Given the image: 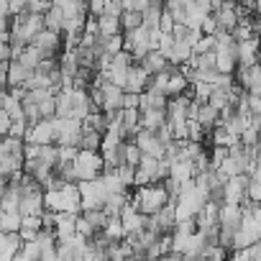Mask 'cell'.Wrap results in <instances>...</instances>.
I'll return each mask as SVG.
<instances>
[{"label":"cell","instance_id":"obj_1","mask_svg":"<svg viewBox=\"0 0 261 261\" xmlns=\"http://www.w3.org/2000/svg\"><path fill=\"white\" fill-rule=\"evenodd\" d=\"M128 202L139 215L149 218V215H156L169 202V195L162 185H149V187H136V192L128 197Z\"/></svg>","mask_w":261,"mask_h":261},{"label":"cell","instance_id":"obj_2","mask_svg":"<svg viewBox=\"0 0 261 261\" xmlns=\"http://www.w3.org/2000/svg\"><path fill=\"white\" fill-rule=\"evenodd\" d=\"M44 202V210L46 213H72V215H80L82 213V202H80V190L77 185H67L64 190L59 192H44L41 197Z\"/></svg>","mask_w":261,"mask_h":261},{"label":"cell","instance_id":"obj_3","mask_svg":"<svg viewBox=\"0 0 261 261\" xmlns=\"http://www.w3.org/2000/svg\"><path fill=\"white\" fill-rule=\"evenodd\" d=\"M72 169H74V182L80 185V182L97 179L102 174L105 164H102V156L100 154H95V151H80L77 159H74V164H72Z\"/></svg>","mask_w":261,"mask_h":261},{"label":"cell","instance_id":"obj_4","mask_svg":"<svg viewBox=\"0 0 261 261\" xmlns=\"http://www.w3.org/2000/svg\"><path fill=\"white\" fill-rule=\"evenodd\" d=\"M77 190H80L82 210H102L105 200L110 197V192H108L102 177H97V179H92V182H80Z\"/></svg>","mask_w":261,"mask_h":261},{"label":"cell","instance_id":"obj_5","mask_svg":"<svg viewBox=\"0 0 261 261\" xmlns=\"http://www.w3.org/2000/svg\"><path fill=\"white\" fill-rule=\"evenodd\" d=\"M82 125L77 120H59L54 118V146H74L80 144Z\"/></svg>","mask_w":261,"mask_h":261},{"label":"cell","instance_id":"obj_6","mask_svg":"<svg viewBox=\"0 0 261 261\" xmlns=\"http://www.w3.org/2000/svg\"><path fill=\"white\" fill-rule=\"evenodd\" d=\"M246 185H248V174H238V177L225 179V185H223V205H233V207L248 205Z\"/></svg>","mask_w":261,"mask_h":261},{"label":"cell","instance_id":"obj_7","mask_svg":"<svg viewBox=\"0 0 261 261\" xmlns=\"http://www.w3.org/2000/svg\"><path fill=\"white\" fill-rule=\"evenodd\" d=\"M190 102H192L190 90H187L185 95L169 97L167 105H164V118H167V123H169V125H179V123H185V120H187V108H190Z\"/></svg>","mask_w":261,"mask_h":261},{"label":"cell","instance_id":"obj_8","mask_svg":"<svg viewBox=\"0 0 261 261\" xmlns=\"http://www.w3.org/2000/svg\"><path fill=\"white\" fill-rule=\"evenodd\" d=\"M23 144H34V146H54V118L31 125V128L26 130V136H23Z\"/></svg>","mask_w":261,"mask_h":261},{"label":"cell","instance_id":"obj_9","mask_svg":"<svg viewBox=\"0 0 261 261\" xmlns=\"http://www.w3.org/2000/svg\"><path fill=\"white\" fill-rule=\"evenodd\" d=\"M31 46H36L44 57H59L62 54V34H54V31H46L41 29L34 39H31Z\"/></svg>","mask_w":261,"mask_h":261},{"label":"cell","instance_id":"obj_10","mask_svg":"<svg viewBox=\"0 0 261 261\" xmlns=\"http://www.w3.org/2000/svg\"><path fill=\"white\" fill-rule=\"evenodd\" d=\"M256 62H258V36L236 44V67L248 69V67H253Z\"/></svg>","mask_w":261,"mask_h":261},{"label":"cell","instance_id":"obj_11","mask_svg":"<svg viewBox=\"0 0 261 261\" xmlns=\"http://www.w3.org/2000/svg\"><path fill=\"white\" fill-rule=\"evenodd\" d=\"M241 207H233V205H223L218 210V233H225V236H233L241 225Z\"/></svg>","mask_w":261,"mask_h":261},{"label":"cell","instance_id":"obj_12","mask_svg":"<svg viewBox=\"0 0 261 261\" xmlns=\"http://www.w3.org/2000/svg\"><path fill=\"white\" fill-rule=\"evenodd\" d=\"M149 85V74L139 67V64H130L128 67V74H125V82H123V92L128 95H141Z\"/></svg>","mask_w":261,"mask_h":261},{"label":"cell","instance_id":"obj_13","mask_svg":"<svg viewBox=\"0 0 261 261\" xmlns=\"http://www.w3.org/2000/svg\"><path fill=\"white\" fill-rule=\"evenodd\" d=\"M134 144H136V149L141 151V156L164 159V149L159 146V141L154 139V134H149V130H139V134L134 136Z\"/></svg>","mask_w":261,"mask_h":261},{"label":"cell","instance_id":"obj_14","mask_svg":"<svg viewBox=\"0 0 261 261\" xmlns=\"http://www.w3.org/2000/svg\"><path fill=\"white\" fill-rule=\"evenodd\" d=\"M233 6H236L233 0H223V3H220V11L213 13V21H215L218 31L230 34V31L238 26V18H236V13H233Z\"/></svg>","mask_w":261,"mask_h":261},{"label":"cell","instance_id":"obj_15","mask_svg":"<svg viewBox=\"0 0 261 261\" xmlns=\"http://www.w3.org/2000/svg\"><path fill=\"white\" fill-rule=\"evenodd\" d=\"M118 220H120V225H123V233L128 236V233H139V230H144V215H139L134 207H130V202H125L123 205V210H120V215H118Z\"/></svg>","mask_w":261,"mask_h":261},{"label":"cell","instance_id":"obj_16","mask_svg":"<svg viewBox=\"0 0 261 261\" xmlns=\"http://www.w3.org/2000/svg\"><path fill=\"white\" fill-rule=\"evenodd\" d=\"M100 92H102V113L105 110H120V100H123V90L120 87H115L110 82H102Z\"/></svg>","mask_w":261,"mask_h":261},{"label":"cell","instance_id":"obj_17","mask_svg":"<svg viewBox=\"0 0 261 261\" xmlns=\"http://www.w3.org/2000/svg\"><path fill=\"white\" fill-rule=\"evenodd\" d=\"M139 67L149 74V77H154V74H159V72H164L167 67H169V62L159 54V51H149L141 62H139Z\"/></svg>","mask_w":261,"mask_h":261},{"label":"cell","instance_id":"obj_18","mask_svg":"<svg viewBox=\"0 0 261 261\" xmlns=\"http://www.w3.org/2000/svg\"><path fill=\"white\" fill-rule=\"evenodd\" d=\"M167 105V97L159 95V92H151V90H144L139 95V113L141 110H164Z\"/></svg>","mask_w":261,"mask_h":261},{"label":"cell","instance_id":"obj_19","mask_svg":"<svg viewBox=\"0 0 261 261\" xmlns=\"http://www.w3.org/2000/svg\"><path fill=\"white\" fill-rule=\"evenodd\" d=\"M44 195H31V197H21V205H18V215L21 218H29V215H41L44 213V202H41Z\"/></svg>","mask_w":261,"mask_h":261},{"label":"cell","instance_id":"obj_20","mask_svg":"<svg viewBox=\"0 0 261 261\" xmlns=\"http://www.w3.org/2000/svg\"><path fill=\"white\" fill-rule=\"evenodd\" d=\"M41 59H46V57H44V54H41V51H39L36 46H31V44H29V46H26V49L21 51V57H18L16 62H18V64L23 67V69L34 72V69L39 67V62H41Z\"/></svg>","mask_w":261,"mask_h":261},{"label":"cell","instance_id":"obj_21","mask_svg":"<svg viewBox=\"0 0 261 261\" xmlns=\"http://www.w3.org/2000/svg\"><path fill=\"white\" fill-rule=\"evenodd\" d=\"M29 69H23L18 62H8V74H6V87H21L29 80Z\"/></svg>","mask_w":261,"mask_h":261},{"label":"cell","instance_id":"obj_22","mask_svg":"<svg viewBox=\"0 0 261 261\" xmlns=\"http://www.w3.org/2000/svg\"><path fill=\"white\" fill-rule=\"evenodd\" d=\"M162 123H167L164 110H141V130H149V134H154Z\"/></svg>","mask_w":261,"mask_h":261},{"label":"cell","instance_id":"obj_23","mask_svg":"<svg viewBox=\"0 0 261 261\" xmlns=\"http://www.w3.org/2000/svg\"><path fill=\"white\" fill-rule=\"evenodd\" d=\"M62 23H64V16H62L59 6L51 3V8L44 13V29L46 31H54V34H62Z\"/></svg>","mask_w":261,"mask_h":261},{"label":"cell","instance_id":"obj_24","mask_svg":"<svg viewBox=\"0 0 261 261\" xmlns=\"http://www.w3.org/2000/svg\"><path fill=\"white\" fill-rule=\"evenodd\" d=\"M100 134H95V130H82V136H80V144H77V149L80 151H100Z\"/></svg>","mask_w":261,"mask_h":261},{"label":"cell","instance_id":"obj_25","mask_svg":"<svg viewBox=\"0 0 261 261\" xmlns=\"http://www.w3.org/2000/svg\"><path fill=\"white\" fill-rule=\"evenodd\" d=\"M97 34H100V36H105V39L118 36V34H120V23H118V18L100 16V18H97Z\"/></svg>","mask_w":261,"mask_h":261},{"label":"cell","instance_id":"obj_26","mask_svg":"<svg viewBox=\"0 0 261 261\" xmlns=\"http://www.w3.org/2000/svg\"><path fill=\"white\" fill-rule=\"evenodd\" d=\"M80 215L85 218V223H87L95 233H100V230L105 228V223H108V215H105L102 210H82Z\"/></svg>","mask_w":261,"mask_h":261},{"label":"cell","instance_id":"obj_27","mask_svg":"<svg viewBox=\"0 0 261 261\" xmlns=\"http://www.w3.org/2000/svg\"><path fill=\"white\" fill-rule=\"evenodd\" d=\"M230 261H261V243H253L241 251H230Z\"/></svg>","mask_w":261,"mask_h":261},{"label":"cell","instance_id":"obj_28","mask_svg":"<svg viewBox=\"0 0 261 261\" xmlns=\"http://www.w3.org/2000/svg\"><path fill=\"white\" fill-rule=\"evenodd\" d=\"M44 167H49L51 172L57 169L59 164V154H57V146H39V156H36Z\"/></svg>","mask_w":261,"mask_h":261},{"label":"cell","instance_id":"obj_29","mask_svg":"<svg viewBox=\"0 0 261 261\" xmlns=\"http://www.w3.org/2000/svg\"><path fill=\"white\" fill-rule=\"evenodd\" d=\"M118 23H120V34L136 31V29L141 26V16H139V13H130V11H123L120 18H118Z\"/></svg>","mask_w":261,"mask_h":261},{"label":"cell","instance_id":"obj_30","mask_svg":"<svg viewBox=\"0 0 261 261\" xmlns=\"http://www.w3.org/2000/svg\"><path fill=\"white\" fill-rule=\"evenodd\" d=\"M21 228V215H13V213H3L0 215V233H18Z\"/></svg>","mask_w":261,"mask_h":261},{"label":"cell","instance_id":"obj_31","mask_svg":"<svg viewBox=\"0 0 261 261\" xmlns=\"http://www.w3.org/2000/svg\"><path fill=\"white\" fill-rule=\"evenodd\" d=\"M134 172H136L134 167H125V164H120V167H115V169H113L115 179H118L125 190H128V187H134Z\"/></svg>","mask_w":261,"mask_h":261},{"label":"cell","instance_id":"obj_32","mask_svg":"<svg viewBox=\"0 0 261 261\" xmlns=\"http://www.w3.org/2000/svg\"><path fill=\"white\" fill-rule=\"evenodd\" d=\"M139 159H141V151L136 149V144L134 141H125V149H123V162H125V167H139Z\"/></svg>","mask_w":261,"mask_h":261},{"label":"cell","instance_id":"obj_33","mask_svg":"<svg viewBox=\"0 0 261 261\" xmlns=\"http://www.w3.org/2000/svg\"><path fill=\"white\" fill-rule=\"evenodd\" d=\"M202 139H205V130L200 128V123L197 120H187V141L190 144H202Z\"/></svg>","mask_w":261,"mask_h":261},{"label":"cell","instance_id":"obj_34","mask_svg":"<svg viewBox=\"0 0 261 261\" xmlns=\"http://www.w3.org/2000/svg\"><path fill=\"white\" fill-rule=\"evenodd\" d=\"M210 51H215V39H213V36H202V39L192 46V54H195V57H200V54H210Z\"/></svg>","mask_w":261,"mask_h":261},{"label":"cell","instance_id":"obj_35","mask_svg":"<svg viewBox=\"0 0 261 261\" xmlns=\"http://www.w3.org/2000/svg\"><path fill=\"white\" fill-rule=\"evenodd\" d=\"M57 154H59V164H74L80 149H74V146H57Z\"/></svg>","mask_w":261,"mask_h":261},{"label":"cell","instance_id":"obj_36","mask_svg":"<svg viewBox=\"0 0 261 261\" xmlns=\"http://www.w3.org/2000/svg\"><path fill=\"white\" fill-rule=\"evenodd\" d=\"M238 141H241V146H246V149H251V146H258V130H253V128H246L243 134L238 136Z\"/></svg>","mask_w":261,"mask_h":261},{"label":"cell","instance_id":"obj_37","mask_svg":"<svg viewBox=\"0 0 261 261\" xmlns=\"http://www.w3.org/2000/svg\"><path fill=\"white\" fill-rule=\"evenodd\" d=\"M49 8H51V3H44V0H31V3H26V13H31V16H44Z\"/></svg>","mask_w":261,"mask_h":261},{"label":"cell","instance_id":"obj_38","mask_svg":"<svg viewBox=\"0 0 261 261\" xmlns=\"http://www.w3.org/2000/svg\"><path fill=\"white\" fill-rule=\"evenodd\" d=\"M26 130H29L26 120H16V123H11V130H8V136H11V139H16V141H23Z\"/></svg>","mask_w":261,"mask_h":261},{"label":"cell","instance_id":"obj_39","mask_svg":"<svg viewBox=\"0 0 261 261\" xmlns=\"http://www.w3.org/2000/svg\"><path fill=\"white\" fill-rule=\"evenodd\" d=\"M21 228H26V230H31V233H39V230H41V215L21 218Z\"/></svg>","mask_w":261,"mask_h":261},{"label":"cell","instance_id":"obj_40","mask_svg":"<svg viewBox=\"0 0 261 261\" xmlns=\"http://www.w3.org/2000/svg\"><path fill=\"white\" fill-rule=\"evenodd\" d=\"M246 108L251 115H261V95H248L246 92Z\"/></svg>","mask_w":261,"mask_h":261},{"label":"cell","instance_id":"obj_41","mask_svg":"<svg viewBox=\"0 0 261 261\" xmlns=\"http://www.w3.org/2000/svg\"><path fill=\"white\" fill-rule=\"evenodd\" d=\"M120 13H123L120 3H105V8H102V16H110V18H120Z\"/></svg>","mask_w":261,"mask_h":261},{"label":"cell","instance_id":"obj_42","mask_svg":"<svg viewBox=\"0 0 261 261\" xmlns=\"http://www.w3.org/2000/svg\"><path fill=\"white\" fill-rule=\"evenodd\" d=\"M8 130H11V118H8L3 110H0V139H6Z\"/></svg>","mask_w":261,"mask_h":261},{"label":"cell","instance_id":"obj_43","mask_svg":"<svg viewBox=\"0 0 261 261\" xmlns=\"http://www.w3.org/2000/svg\"><path fill=\"white\" fill-rule=\"evenodd\" d=\"M0 62H11V49H8V44H0Z\"/></svg>","mask_w":261,"mask_h":261},{"label":"cell","instance_id":"obj_44","mask_svg":"<svg viewBox=\"0 0 261 261\" xmlns=\"http://www.w3.org/2000/svg\"><path fill=\"white\" fill-rule=\"evenodd\" d=\"M0 18H11V16H8V3H6V0H0Z\"/></svg>","mask_w":261,"mask_h":261},{"label":"cell","instance_id":"obj_45","mask_svg":"<svg viewBox=\"0 0 261 261\" xmlns=\"http://www.w3.org/2000/svg\"><path fill=\"white\" fill-rule=\"evenodd\" d=\"M6 190H8V179H6V177H0V200H3Z\"/></svg>","mask_w":261,"mask_h":261}]
</instances>
